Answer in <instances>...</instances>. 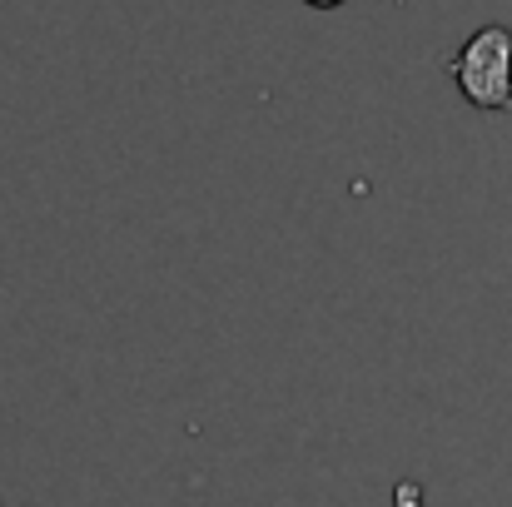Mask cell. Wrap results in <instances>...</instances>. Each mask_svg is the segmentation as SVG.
<instances>
[{
  "label": "cell",
  "mask_w": 512,
  "mask_h": 507,
  "mask_svg": "<svg viewBox=\"0 0 512 507\" xmlns=\"http://www.w3.org/2000/svg\"><path fill=\"white\" fill-rule=\"evenodd\" d=\"M453 80L468 105L478 110H512V30L508 25H483L468 35V45L453 55Z\"/></svg>",
  "instance_id": "obj_1"
},
{
  "label": "cell",
  "mask_w": 512,
  "mask_h": 507,
  "mask_svg": "<svg viewBox=\"0 0 512 507\" xmlns=\"http://www.w3.org/2000/svg\"><path fill=\"white\" fill-rule=\"evenodd\" d=\"M304 5H314V10H334V5H343V0H304Z\"/></svg>",
  "instance_id": "obj_2"
}]
</instances>
